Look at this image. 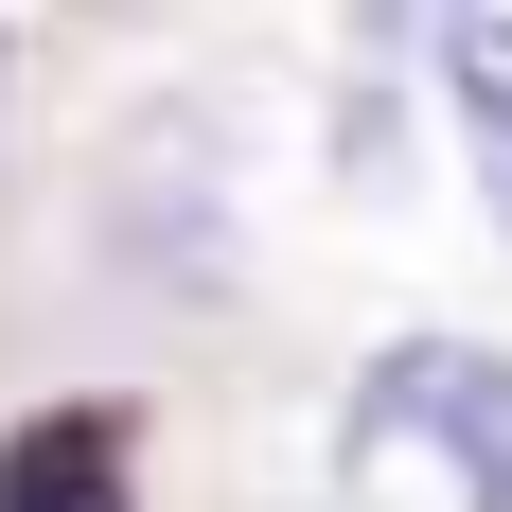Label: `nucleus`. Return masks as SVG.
Wrapping results in <instances>:
<instances>
[{"label":"nucleus","instance_id":"nucleus-1","mask_svg":"<svg viewBox=\"0 0 512 512\" xmlns=\"http://www.w3.org/2000/svg\"><path fill=\"white\" fill-rule=\"evenodd\" d=\"M354 442H424L477 512H512V354H495V336H389Z\"/></svg>","mask_w":512,"mask_h":512},{"label":"nucleus","instance_id":"nucleus-2","mask_svg":"<svg viewBox=\"0 0 512 512\" xmlns=\"http://www.w3.org/2000/svg\"><path fill=\"white\" fill-rule=\"evenodd\" d=\"M124 495V407H36L0 442V512H89Z\"/></svg>","mask_w":512,"mask_h":512},{"label":"nucleus","instance_id":"nucleus-3","mask_svg":"<svg viewBox=\"0 0 512 512\" xmlns=\"http://www.w3.org/2000/svg\"><path fill=\"white\" fill-rule=\"evenodd\" d=\"M442 106H460V159H477V195H495V230H512V18L495 0L442 36Z\"/></svg>","mask_w":512,"mask_h":512},{"label":"nucleus","instance_id":"nucleus-4","mask_svg":"<svg viewBox=\"0 0 512 512\" xmlns=\"http://www.w3.org/2000/svg\"><path fill=\"white\" fill-rule=\"evenodd\" d=\"M460 18H477V0H354V36H371V53H407V36H460Z\"/></svg>","mask_w":512,"mask_h":512},{"label":"nucleus","instance_id":"nucleus-5","mask_svg":"<svg viewBox=\"0 0 512 512\" xmlns=\"http://www.w3.org/2000/svg\"><path fill=\"white\" fill-rule=\"evenodd\" d=\"M89 512H124V495H89Z\"/></svg>","mask_w":512,"mask_h":512}]
</instances>
